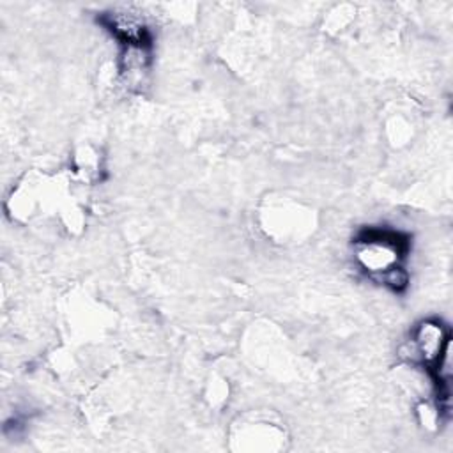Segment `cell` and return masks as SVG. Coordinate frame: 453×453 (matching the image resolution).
<instances>
[{"label":"cell","instance_id":"1","mask_svg":"<svg viewBox=\"0 0 453 453\" xmlns=\"http://www.w3.org/2000/svg\"><path fill=\"white\" fill-rule=\"evenodd\" d=\"M407 241L388 230H370L357 241L356 257L359 264L379 280L391 269L400 267L398 258L403 255Z\"/></svg>","mask_w":453,"mask_h":453},{"label":"cell","instance_id":"2","mask_svg":"<svg viewBox=\"0 0 453 453\" xmlns=\"http://www.w3.org/2000/svg\"><path fill=\"white\" fill-rule=\"evenodd\" d=\"M412 343L418 356L426 365L439 366L441 357L446 354V349H448V336L444 334V329L439 322L423 320L414 331Z\"/></svg>","mask_w":453,"mask_h":453}]
</instances>
